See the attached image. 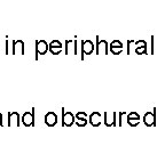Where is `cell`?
<instances>
[{
  "label": "cell",
  "instance_id": "6da1fadb",
  "mask_svg": "<svg viewBox=\"0 0 165 154\" xmlns=\"http://www.w3.org/2000/svg\"><path fill=\"white\" fill-rule=\"evenodd\" d=\"M22 123L25 127H32L34 126V107L31 112H25L22 115Z\"/></svg>",
  "mask_w": 165,
  "mask_h": 154
},
{
  "label": "cell",
  "instance_id": "7a4b0ae2",
  "mask_svg": "<svg viewBox=\"0 0 165 154\" xmlns=\"http://www.w3.org/2000/svg\"><path fill=\"white\" fill-rule=\"evenodd\" d=\"M20 114L17 112L8 113V127H20Z\"/></svg>",
  "mask_w": 165,
  "mask_h": 154
},
{
  "label": "cell",
  "instance_id": "3957f363",
  "mask_svg": "<svg viewBox=\"0 0 165 154\" xmlns=\"http://www.w3.org/2000/svg\"><path fill=\"white\" fill-rule=\"evenodd\" d=\"M76 121V117H74V114L71 112L64 113L63 111V115H62V125L63 127H71L74 125V122Z\"/></svg>",
  "mask_w": 165,
  "mask_h": 154
},
{
  "label": "cell",
  "instance_id": "277c9868",
  "mask_svg": "<svg viewBox=\"0 0 165 154\" xmlns=\"http://www.w3.org/2000/svg\"><path fill=\"white\" fill-rule=\"evenodd\" d=\"M49 49V45L45 40H39V41H36V53L37 54H40L44 55L47 53V50Z\"/></svg>",
  "mask_w": 165,
  "mask_h": 154
},
{
  "label": "cell",
  "instance_id": "5b68a950",
  "mask_svg": "<svg viewBox=\"0 0 165 154\" xmlns=\"http://www.w3.org/2000/svg\"><path fill=\"white\" fill-rule=\"evenodd\" d=\"M20 54L24 55V42L22 40H14L13 41V55Z\"/></svg>",
  "mask_w": 165,
  "mask_h": 154
},
{
  "label": "cell",
  "instance_id": "8992f818",
  "mask_svg": "<svg viewBox=\"0 0 165 154\" xmlns=\"http://www.w3.org/2000/svg\"><path fill=\"white\" fill-rule=\"evenodd\" d=\"M45 123L48 127H53L57 123V115L54 112H48L45 115Z\"/></svg>",
  "mask_w": 165,
  "mask_h": 154
},
{
  "label": "cell",
  "instance_id": "52a82bcc",
  "mask_svg": "<svg viewBox=\"0 0 165 154\" xmlns=\"http://www.w3.org/2000/svg\"><path fill=\"white\" fill-rule=\"evenodd\" d=\"M89 123L93 127H97L101 125V114L99 112H93L89 115Z\"/></svg>",
  "mask_w": 165,
  "mask_h": 154
},
{
  "label": "cell",
  "instance_id": "ba28073f",
  "mask_svg": "<svg viewBox=\"0 0 165 154\" xmlns=\"http://www.w3.org/2000/svg\"><path fill=\"white\" fill-rule=\"evenodd\" d=\"M82 49L85 54H91L93 51V49H94V45H93V42L91 40H86V41L82 42Z\"/></svg>",
  "mask_w": 165,
  "mask_h": 154
},
{
  "label": "cell",
  "instance_id": "9c48e42d",
  "mask_svg": "<svg viewBox=\"0 0 165 154\" xmlns=\"http://www.w3.org/2000/svg\"><path fill=\"white\" fill-rule=\"evenodd\" d=\"M139 120H140V117H139V114L137 113H131L130 115H129V118H127V122H129V125H131L132 127L137 126L138 123H139Z\"/></svg>",
  "mask_w": 165,
  "mask_h": 154
},
{
  "label": "cell",
  "instance_id": "30bf717a",
  "mask_svg": "<svg viewBox=\"0 0 165 154\" xmlns=\"http://www.w3.org/2000/svg\"><path fill=\"white\" fill-rule=\"evenodd\" d=\"M155 122V119H154V114L152 113H147L144 115V123L147 126H152Z\"/></svg>",
  "mask_w": 165,
  "mask_h": 154
},
{
  "label": "cell",
  "instance_id": "8fae6325",
  "mask_svg": "<svg viewBox=\"0 0 165 154\" xmlns=\"http://www.w3.org/2000/svg\"><path fill=\"white\" fill-rule=\"evenodd\" d=\"M49 48H62L61 42L57 41V40L52 41V42H51V45H49Z\"/></svg>",
  "mask_w": 165,
  "mask_h": 154
},
{
  "label": "cell",
  "instance_id": "7c38bea8",
  "mask_svg": "<svg viewBox=\"0 0 165 154\" xmlns=\"http://www.w3.org/2000/svg\"><path fill=\"white\" fill-rule=\"evenodd\" d=\"M75 117H76V120H86V113L85 112H78Z\"/></svg>",
  "mask_w": 165,
  "mask_h": 154
},
{
  "label": "cell",
  "instance_id": "4fadbf2b",
  "mask_svg": "<svg viewBox=\"0 0 165 154\" xmlns=\"http://www.w3.org/2000/svg\"><path fill=\"white\" fill-rule=\"evenodd\" d=\"M78 127H85L87 123V120H76L75 121Z\"/></svg>",
  "mask_w": 165,
  "mask_h": 154
},
{
  "label": "cell",
  "instance_id": "5bb4252c",
  "mask_svg": "<svg viewBox=\"0 0 165 154\" xmlns=\"http://www.w3.org/2000/svg\"><path fill=\"white\" fill-rule=\"evenodd\" d=\"M0 127H2V119H0Z\"/></svg>",
  "mask_w": 165,
  "mask_h": 154
},
{
  "label": "cell",
  "instance_id": "9a60e30c",
  "mask_svg": "<svg viewBox=\"0 0 165 154\" xmlns=\"http://www.w3.org/2000/svg\"><path fill=\"white\" fill-rule=\"evenodd\" d=\"M0 119H2V114L1 113H0Z\"/></svg>",
  "mask_w": 165,
  "mask_h": 154
}]
</instances>
